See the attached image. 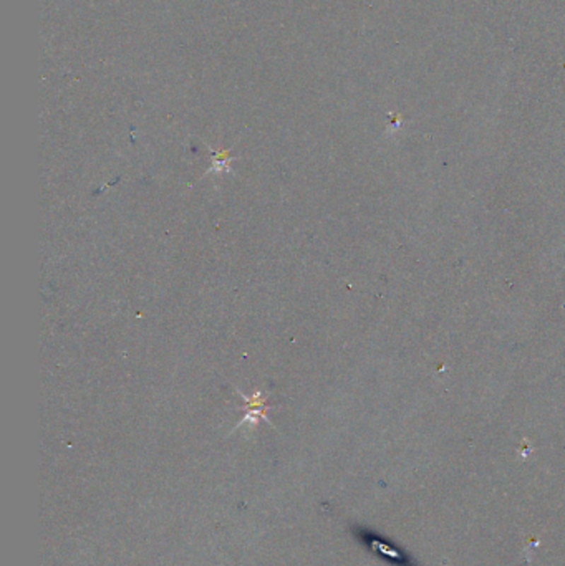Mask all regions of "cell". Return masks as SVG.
<instances>
[{"label": "cell", "mask_w": 565, "mask_h": 566, "mask_svg": "<svg viewBox=\"0 0 565 566\" xmlns=\"http://www.w3.org/2000/svg\"><path fill=\"white\" fill-rule=\"evenodd\" d=\"M231 163H233V158H231L229 151H217V153H212V166L209 171L206 174H219L222 171H228Z\"/></svg>", "instance_id": "obj_2"}, {"label": "cell", "mask_w": 565, "mask_h": 566, "mask_svg": "<svg viewBox=\"0 0 565 566\" xmlns=\"http://www.w3.org/2000/svg\"><path fill=\"white\" fill-rule=\"evenodd\" d=\"M238 394L243 396V399L245 401V404H247V414L244 415V419L240 420L239 424H244L250 420V423H257L259 419H267V394H264L262 391H255L252 396H245L244 393H239L238 389Z\"/></svg>", "instance_id": "obj_1"}]
</instances>
